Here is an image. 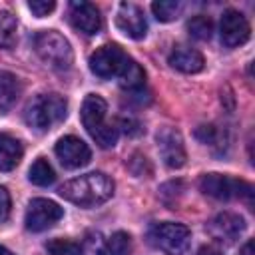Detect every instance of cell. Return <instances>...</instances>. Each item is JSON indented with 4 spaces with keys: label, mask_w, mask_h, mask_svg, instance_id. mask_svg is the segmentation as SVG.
<instances>
[{
    "label": "cell",
    "mask_w": 255,
    "mask_h": 255,
    "mask_svg": "<svg viewBox=\"0 0 255 255\" xmlns=\"http://www.w3.org/2000/svg\"><path fill=\"white\" fill-rule=\"evenodd\" d=\"M151 10H153V16L159 22H171L181 14L183 4L177 2V0H157V2L151 4Z\"/></svg>",
    "instance_id": "obj_21"
},
{
    "label": "cell",
    "mask_w": 255,
    "mask_h": 255,
    "mask_svg": "<svg viewBox=\"0 0 255 255\" xmlns=\"http://www.w3.org/2000/svg\"><path fill=\"white\" fill-rule=\"evenodd\" d=\"M219 36L225 48H237L245 44L251 36V26L247 18L237 10H225L219 22Z\"/></svg>",
    "instance_id": "obj_8"
},
{
    "label": "cell",
    "mask_w": 255,
    "mask_h": 255,
    "mask_svg": "<svg viewBox=\"0 0 255 255\" xmlns=\"http://www.w3.org/2000/svg\"><path fill=\"white\" fill-rule=\"evenodd\" d=\"M199 189L219 201H227L233 197H245L247 201H251L253 197V187L243 181V179H235L229 175H221V173H205L199 179Z\"/></svg>",
    "instance_id": "obj_5"
},
{
    "label": "cell",
    "mask_w": 255,
    "mask_h": 255,
    "mask_svg": "<svg viewBox=\"0 0 255 255\" xmlns=\"http://www.w3.org/2000/svg\"><path fill=\"white\" fill-rule=\"evenodd\" d=\"M118 135H120L118 128H116L114 124H106V126H104L100 131H96L92 137L96 139V143H98L100 147H114L116 141H118Z\"/></svg>",
    "instance_id": "obj_25"
},
{
    "label": "cell",
    "mask_w": 255,
    "mask_h": 255,
    "mask_svg": "<svg viewBox=\"0 0 255 255\" xmlns=\"http://www.w3.org/2000/svg\"><path fill=\"white\" fill-rule=\"evenodd\" d=\"M0 255H14V253H12L10 249H6L4 245H0Z\"/></svg>",
    "instance_id": "obj_31"
},
{
    "label": "cell",
    "mask_w": 255,
    "mask_h": 255,
    "mask_svg": "<svg viewBox=\"0 0 255 255\" xmlns=\"http://www.w3.org/2000/svg\"><path fill=\"white\" fill-rule=\"evenodd\" d=\"M68 114V102L60 94H40L36 96L28 110H26V122L38 131H48L60 122H64Z\"/></svg>",
    "instance_id": "obj_2"
},
{
    "label": "cell",
    "mask_w": 255,
    "mask_h": 255,
    "mask_svg": "<svg viewBox=\"0 0 255 255\" xmlns=\"http://www.w3.org/2000/svg\"><path fill=\"white\" fill-rule=\"evenodd\" d=\"M118 78H120V86L128 92H141L143 86H145V72L131 58L126 62V66H124V70L120 72Z\"/></svg>",
    "instance_id": "obj_18"
},
{
    "label": "cell",
    "mask_w": 255,
    "mask_h": 255,
    "mask_svg": "<svg viewBox=\"0 0 255 255\" xmlns=\"http://www.w3.org/2000/svg\"><path fill=\"white\" fill-rule=\"evenodd\" d=\"M60 195L80 207H96L114 195V181L102 171H92L66 181L60 187Z\"/></svg>",
    "instance_id": "obj_1"
},
{
    "label": "cell",
    "mask_w": 255,
    "mask_h": 255,
    "mask_svg": "<svg viewBox=\"0 0 255 255\" xmlns=\"http://www.w3.org/2000/svg\"><path fill=\"white\" fill-rule=\"evenodd\" d=\"M20 80L10 72H0V112H8L20 98Z\"/></svg>",
    "instance_id": "obj_17"
},
{
    "label": "cell",
    "mask_w": 255,
    "mask_h": 255,
    "mask_svg": "<svg viewBox=\"0 0 255 255\" xmlns=\"http://www.w3.org/2000/svg\"><path fill=\"white\" fill-rule=\"evenodd\" d=\"M70 22L78 32L88 34V36L98 34L102 28L100 10L96 8V4L84 2V0H76L70 4Z\"/></svg>",
    "instance_id": "obj_12"
},
{
    "label": "cell",
    "mask_w": 255,
    "mask_h": 255,
    "mask_svg": "<svg viewBox=\"0 0 255 255\" xmlns=\"http://www.w3.org/2000/svg\"><path fill=\"white\" fill-rule=\"evenodd\" d=\"M128 60V54L118 44H104L90 56V70L98 78L106 80L112 76H120Z\"/></svg>",
    "instance_id": "obj_6"
},
{
    "label": "cell",
    "mask_w": 255,
    "mask_h": 255,
    "mask_svg": "<svg viewBox=\"0 0 255 255\" xmlns=\"http://www.w3.org/2000/svg\"><path fill=\"white\" fill-rule=\"evenodd\" d=\"M18 40V24L16 18L2 10L0 12V48H12Z\"/></svg>",
    "instance_id": "obj_20"
},
{
    "label": "cell",
    "mask_w": 255,
    "mask_h": 255,
    "mask_svg": "<svg viewBox=\"0 0 255 255\" xmlns=\"http://www.w3.org/2000/svg\"><path fill=\"white\" fill-rule=\"evenodd\" d=\"M195 255H223V253H221V251H217L215 247H201Z\"/></svg>",
    "instance_id": "obj_29"
},
{
    "label": "cell",
    "mask_w": 255,
    "mask_h": 255,
    "mask_svg": "<svg viewBox=\"0 0 255 255\" xmlns=\"http://www.w3.org/2000/svg\"><path fill=\"white\" fill-rule=\"evenodd\" d=\"M28 8L32 10L34 16L44 18V16H48V14L56 8V2H54V0H30V2H28Z\"/></svg>",
    "instance_id": "obj_26"
},
{
    "label": "cell",
    "mask_w": 255,
    "mask_h": 255,
    "mask_svg": "<svg viewBox=\"0 0 255 255\" xmlns=\"http://www.w3.org/2000/svg\"><path fill=\"white\" fill-rule=\"evenodd\" d=\"M56 155L62 161V165H66L70 169H76V167H82V165H86L90 161L92 151H90L88 143L82 141L80 137L64 135L56 143Z\"/></svg>",
    "instance_id": "obj_11"
},
{
    "label": "cell",
    "mask_w": 255,
    "mask_h": 255,
    "mask_svg": "<svg viewBox=\"0 0 255 255\" xmlns=\"http://www.w3.org/2000/svg\"><path fill=\"white\" fill-rule=\"evenodd\" d=\"M28 179L34 183V185H40V187H46V185H52L54 179H56V173L52 169V165L48 163V159L44 157H38L32 165H30V171H28Z\"/></svg>",
    "instance_id": "obj_19"
},
{
    "label": "cell",
    "mask_w": 255,
    "mask_h": 255,
    "mask_svg": "<svg viewBox=\"0 0 255 255\" xmlns=\"http://www.w3.org/2000/svg\"><path fill=\"white\" fill-rule=\"evenodd\" d=\"M46 249L50 255H84L82 247L70 239H50L46 243Z\"/></svg>",
    "instance_id": "obj_24"
},
{
    "label": "cell",
    "mask_w": 255,
    "mask_h": 255,
    "mask_svg": "<svg viewBox=\"0 0 255 255\" xmlns=\"http://www.w3.org/2000/svg\"><path fill=\"white\" fill-rule=\"evenodd\" d=\"M106 100L98 94H90L86 96L84 104H82V124L88 129L90 135H94L96 131H100L106 126Z\"/></svg>",
    "instance_id": "obj_14"
},
{
    "label": "cell",
    "mask_w": 255,
    "mask_h": 255,
    "mask_svg": "<svg viewBox=\"0 0 255 255\" xmlns=\"http://www.w3.org/2000/svg\"><path fill=\"white\" fill-rule=\"evenodd\" d=\"M116 24L126 36H129L133 40L143 38L145 32H147V22H145L143 10L135 4H131V2L120 4L118 14H116Z\"/></svg>",
    "instance_id": "obj_13"
},
{
    "label": "cell",
    "mask_w": 255,
    "mask_h": 255,
    "mask_svg": "<svg viewBox=\"0 0 255 255\" xmlns=\"http://www.w3.org/2000/svg\"><path fill=\"white\" fill-rule=\"evenodd\" d=\"M239 255H255V253H253V239H249V241L241 247V253H239Z\"/></svg>",
    "instance_id": "obj_30"
},
{
    "label": "cell",
    "mask_w": 255,
    "mask_h": 255,
    "mask_svg": "<svg viewBox=\"0 0 255 255\" xmlns=\"http://www.w3.org/2000/svg\"><path fill=\"white\" fill-rule=\"evenodd\" d=\"M187 30L189 36H193L195 40H209L213 32V22L207 16H193L187 22Z\"/></svg>",
    "instance_id": "obj_23"
},
{
    "label": "cell",
    "mask_w": 255,
    "mask_h": 255,
    "mask_svg": "<svg viewBox=\"0 0 255 255\" xmlns=\"http://www.w3.org/2000/svg\"><path fill=\"white\" fill-rule=\"evenodd\" d=\"M217 135H219V131L215 126H199L195 129V137L203 143H209V145H213L217 141Z\"/></svg>",
    "instance_id": "obj_27"
},
{
    "label": "cell",
    "mask_w": 255,
    "mask_h": 255,
    "mask_svg": "<svg viewBox=\"0 0 255 255\" xmlns=\"http://www.w3.org/2000/svg\"><path fill=\"white\" fill-rule=\"evenodd\" d=\"M157 139V149L159 155L163 159V163L171 169H177L185 163L187 155H185V145H183V137L175 128H161L155 135Z\"/></svg>",
    "instance_id": "obj_9"
},
{
    "label": "cell",
    "mask_w": 255,
    "mask_h": 255,
    "mask_svg": "<svg viewBox=\"0 0 255 255\" xmlns=\"http://www.w3.org/2000/svg\"><path fill=\"white\" fill-rule=\"evenodd\" d=\"M106 255H131V237L126 231H116L106 243Z\"/></svg>",
    "instance_id": "obj_22"
},
{
    "label": "cell",
    "mask_w": 255,
    "mask_h": 255,
    "mask_svg": "<svg viewBox=\"0 0 255 255\" xmlns=\"http://www.w3.org/2000/svg\"><path fill=\"white\" fill-rule=\"evenodd\" d=\"M203 56L199 50L189 48V46H175L169 54V66L183 72V74H195L203 70Z\"/></svg>",
    "instance_id": "obj_15"
},
{
    "label": "cell",
    "mask_w": 255,
    "mask_h": 255,
    "mask_svg": "<svg viewBox=\"0 0 255 255\" xmlns=\"http://www.w3.org/2000/svg\"><path fill=\"white\" fill-rule=\"evenodd\" d=\"M22 153H24V149L18 139H14L6 133H0V171L14 169L20 163Z\"/></svg>",
    "instance_id": "obj_16"
},
{
    "label": "cell",
    "mask_w": 255,
    "mask_h": 255,
    "mask_svg": "<svg viewBox=\"0 0 255 255\" xmlns=\"http://www.w3.org/2000/svg\"><path fill=\"white\" fill-rule=\"evenodd\" d=\"M207 231L213 239L229 245V243H235L239 239V235L245 231V219L237 213L223 211L207 223Z\"/></svg>",
    "instance_id": "obj_10"
},
{
    "label": "cell",
    "mask_w": 255,
    "mask_h": 255,
    "mask_svg": "<svg viewBox=\"0 0 255 255\" xmlns=\"http://www.w3.org/2000/svg\"><path fill=\"white\" fill-rule=\"evenodd\" d=\"M10 213V193L6 191V187L0 185V221H4Z\"/></svg>",
    "instance_id": "obj_28"
},
{
    "label": "cell",
    "mask_w": 255,
    "mask_h": 255,
    "mask_svg": "<svg viewBox=\"0 0 255 255\" xmlns=\"http://www.w3.org/2000/svg\"><path fill=\"white\" fill-rule=\"evenodd\" d=\"M149 243L165 255H183L191 243V231L183 223H155L147 233Z\"/></svg>",
    "instance_id": "obj_4"
},
{
    "label": "cell",
    "mask_w": 255,
    "mask_h": 255,
    "mask_svg": "<svg viewBox=\"0 0 255 255\" xmlns=\"http://www.w3.org/2000/svg\"><path fill=\"white\" fill-rule=\"evenodd\" d=\"M34 50L50 68L56 70H68L74 62L70 42L56 30L38 32L34 38Z\"/></svg>",
    "instance_id": "obj_3"
},
{
    "label": "cell",
    "mask_w": 255,
    "mask_h": 255,
    "mask_svg": "<svg viewBox=\"0 0 255 255\" xmlns=\"http://www.w3.org/2000/svg\"><path fill=\"white\" fill-rule=\"evenodd\" d=\"M62 215H64V211L58 203L44 199V197H36L28 203L24 223H26L28 231L38 233V231H44V229L52 227L54 223H58L62 219Z\"/></svg>",
    "instance_id": "obj_7"
}]
</instances>
